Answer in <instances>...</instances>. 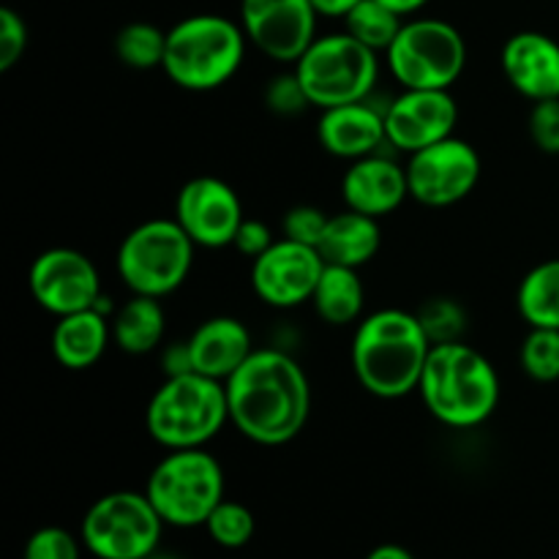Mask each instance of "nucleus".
Masks as SVG:
<instances>
[{"label":"nucleus","instance_id":"obj_1","mask_svg":"<svg viewBox=\"0 0 559 559\" xmlns=\"http://www.w3.org/2000/svg\"><path fill=\"white\" fill-rule=\"evenodd\" d=\"M224 388L229 424L257 445H287L309 424V377L284 349H254Z\"/></svg>","mask_w":559,"mask_h":559},{"label":"nucleus","instance_id":"obj_2","mask_svg":"<svg viewBox=\"0 0 559 559\" xmlns=\"http://www.w3.org/2000/svg\"><path fill=\"white\" fill-rule=\"evenodd\" d=\"M431 347L435 344L420 325L418 314L404 309H380L358 322L349 358L360 388L371 396L391 402L418 391Z\"/></svg>","mask_w":559,"mask_h":559},{"label":"nucleus","instance_id":"obj_3","mask_svg":"<svg viewBox=\"0 0 559 559\" xmlns=\"http://www.w3.org/2000/svg\"><path fill=\"white\" fill-rule=\"evenodd\" d=\"M435 420L448 429H475L500 404V377L480 349L464 342L435 344L418 385Z\"/></svg>","mask_w":559,"mask_h":559},{"label":"nucleus","instance_id":"obj_4","mask_svg":"<svg viewBox=\"0 0 559 559\" xmlns=\"http://www.w3.org/2000/svg\"><path fill=\"white\" fill-rule=\"evenodd\" d=\"M246 47L249 38L240 22L218 14L186 16L167 31L162 71L183 91H216L238 74Z\"/></svg>","mask_w":559,"mask_h":559},{"label":"nucleus","instance_id":"obj_5","mask_svg":"<svg viewBox=\"0 0 559 559\" xmlns=\"http://www.w3.org/2000/svg\"><path fill=\"white\" fill-rule=\"evenodd\" d=\"M227 424V388L197 371L164 377L145 409L147 435L167 451L205 448Z\"/></svg>","mask_w":559,"mask_h":559},{"label":"nucleus","instance_id":"obj_6","mask_svg":"<svg viewBox=\"0 0 559 559\" xmlns=\"http://www.w3.org/2000/svg\"><path fill=\"white\" fill-rule=\"evenodd\" d=\"M311 107L331 109L366 102L380 80V52L360 44L347 31L317 36L293 63Z\"/></svg>","mask_w":559,"mask_h":559},{"label":"nucleus","instance_id":"obj_7","mask_svg":"<svg viewBox=\"0 0 559 559\" xmlns=\"http://www.w3.org/2000/svg\"><path fill=\"white\" fill-rule=\"evenodd\" d=\"M194 240L175 218H151L120 240L115 267L131 295L162 300L183 287L194 265Z\"/></svg>","mask_w":559,"mask_h":559},{"label":"nucleus","instance_id":"obj_8","mask_svg":"<svg viewBox=\"0 0 559 559\" xmlns=\"http://www.w3.org/2000/svg\"><path fill=\"white\" fill-rule=\"evenodd\" d=\"M224 467L205 448L169 451L145 484L147 500L173 527H200L224 500Z\"/></svg>","mask_w":559,"mask_h":559},{"label":"nucleus","instance_id":"obj_9","mask_svg":"<svg viewBox=\"0 0 559 559\" xmlns=\"http://www.w3.org/2000/svg\"><path fill=\"white\" fill-rule=\"evenodd\" d=\"M385 60L402 91H451L467 66V41L451 22L415 16L404 22Z\"/></svg>","mask_w":559,"mask_h":559},{"label":"nucleus","instance_id":"obj_10","mask_svg":"<svg viewBox=\"0 0 559 559\" xmlns=\"http://www.w3.org/2000/svg\"><path fill=\"white\" fill-rule=\"evenodd\" d=\"M164 519L145 491H109L87 508L82 544L96 559H147L162 544Z\"/></svg>","mask_w":559,"mask_h":559},{"label":"nucleus","instance_id":"obj_11","mask_svg":"<svg viewBox=\"0 0 559 559\" xmlns=\"http://www.w3.org/2000/svg\"><path fill=\"white\" fill-rule=\"evenodd\" d=\"M409 197L426 207H451L473 194L480 180V156L467 140L448 136L413 153L407 162Z\"/></svg>","mask_w":559,"mask_h":559},{"label":"nucleus","instance_id":"obj_12","mask_svg":"<svg viewBox=\"0 0 559 559\" xmlns=\"http://www.w3.org/2000/svg\"><path fill=\"white\" fill-rule=\"evenodd\" d=\"M27 287L33 300L55 317L96 309L102 293V276L87 254L66 246L41 251L27 271Z\"/></svg>","mask_w":559,"mask_h":559},{"label":"nucleus","instance_id":"obj_13","mask_svg":"<svg viewBox=\"0 0 559 559\" xmlns=\"http://www.w3.org/2000/svg\"><path fill=\"white\" fill-rule=\"evenodd\" d=\"M311 0H240V27L251 47L278 63H295L317 38Z\"/></svg>","mask_w":559,"mask_h":559},{"label":"nucleus","instance_id":"obj_14","mask_svg":"<svg viewBox=\"0 0 559 559\" xmlns=\"http://www.w3.org/2000/svg\"><path fill=\"white\" fill-rule=\"evenodd\" d=\"M173 218L194 240L197 249H224L233 246L246 216L238 191L227 180L200 175L178 191Z\"/></svg>","mask_w":559,"mask_h":559},{"label":"nucleus","instance_id":"obj_15","mask_svg":"<svg viewBox=\"0 0 559 559\" xmlns=\"http://www.w3.org/2000/svg\"><path fill=\"white\" fill-rule=\"evenodd\" d=\"M325 260L314 246L282 238L251 260V289L273 309H295L311 300Z\"/></svg>","mask_w":559,"mask_h":559},{"label":"nucleus","instance_id":"obj_16","mask_svg":"<svg viewBox=\"0 0 559 559\" xmlns=\"http://www.w3.org/2000/svg\"><path fill=\"white\" fill-rule=\"evenodd\" d=\"M456 123L459 104L451 91H402L385 107L388 145L409 156L453 136Z\"/></svg>","mask_w":559,"mask_h":559},{"label":"nucleus","instance_id":"obj_17","mask_svg":"<svg viewBox=\"0 0 559 559\" xmlns=\"http://www.w3.org/2000/svg\"><path fill=\"white\" fill-rule=\"evenodd\" d=\"M506 80L530 102L559 98V41L540 31L513 33L500 55Z\"/></svg>","mask_w":559,"mask_h":559},{"label":"nucleus","instance_id":"obj_18","mask_svg":"<svg viewBox=\"0 0 559 559\" xmlns=\"http://www.w3.org/2000/svg\"><path fill=\"white\" fill-rule=\"evenodd\" d=\"M317 140L322 151L344 162L374 156L385 145V109L371 107L369 102L342 104L322 109L317 120Z\"/></svg>","mask_w":559,"mask_h":559},{"label":"nucleus","instance_id":"obj_19","mask_svg":"<svg viewBox=\"0 0 559 559\" xmlns=\"http://www.w3.org/2000/svg\"><path fill=\"white\" fill-rule=\"evenodd\" d=\"M342 197L349 211L366 213L371 218L388 216L409 197L407 169L382 153L349 162L342 178Z\"/></svg>","mask_w":559,"mask_h":559},{"label":"nucleus","instance_id":"obj_20","mask_svg":"<svg viewBox=\"0 0 559 559\" xmlns=\"http://www.w3.org/2000/svg\"><path fill=\"white\" fill-rule=\"evenodd\" d=\"M191 366L197 374L227 382L254 353L251 333L238 317L218 314L194 328L189 338Z\"/></svg>","mask_w":559,"mask_h":559},{"label":"nucleus","instance_id":"obj_21","mask_svg":"<svg viewBox=\"0 0 559 559\" xmlns=\"http://www.w3.org/2000/svg\"><path fill=\"white\" fill-rule=\"evenodd\" d=\"M112 342V317L98 309L58 317L52 328V355L63 369L85 371L96 366Z\"/></svg>","mask_w":559,"mask_h":559},{"label":"nucleus","instance_id":"obj_22","mask_svg":"<svg viewBox=\"0 0 559 559\" xmlns=\"http://www.w3.org/2000/svg\"><path fill=\"white\" fill-rule=\"evenodd\" d=\"M380 243V218H371L347 207L344 213H333L328 218V227L317 243V251L328 265L364 267L366 262L374 260Z\"/></svg>","mask_w":559,"mask_h":559},{"label":"nucleus","instance_id":"obj_23","mask_svg":"<svg viewBox=\"0 0 559 559\" xmlns=\"http://www.w3.org/2000/svg\"><path fill=\"white\" fill-rule=\"evenodd\" d=\"M309 304L328 325L342 328L364 320L366 289L358 276V267L328 265L325 262V271H322Z\"/></svg>","mask_w":559,"mask_h":559},{"label":"nucleus","instance_id":"obj_24","mask_svg":"<svg viewBox=\"0 0 559 559\" xmlns=\"http://www.w3.org/2000/svg\"><path fill=\"white\" fill-rule=\"evenodd\" d=\"M167 317L162 300L131 295L112 314V344L126 355H147L162 344Z\"/></svg>","mask_w":559,"mask_h":559},{"label":"nucleus","instance_id":"obj_25","mask_svg":"<svg viewBox=\"0 0 559 559\" xmlns=\"http://www.w3.org/2000/svg\"><path fill=\"white\" fill-rule=\"evenodd\" d=\"M516 306L530 328L559 331V257L540 262L522 278Z\"/></svg>","mask_w":559,"mask_h":559},{"label":"nucleus","instance_id":"obj_26","mask_svg":"<svg viewBox=\"0 0 559 559\" xmlns=\"http://www.w3.org/2000/svg\"><path fill=\"white\" fill-rule=\"evenodd\" d=\"M404 25V16L388 9L382 0H360L355 9L347 11L344 16V31L360 44H366L374 52H388L393 38L399 36Z\"/></svg>","mask_w":559,"mask_h":559},{"label":"nucleus","instance_id":"obj_27","mask_svg":"<svg viewBox=\"0 0 559 559\" xmlns=\"http://www.w3.org/2000/svg\"><path fill=\"white\" fill-rule=\"evenodd\" d=\"M167 52V31L151 22H129L115 36V55L134 71L162 69Z\"/></svg>","mask_w":559,"mask_h":559},{"label":"nucleus","instance_id":"obj_28","mask_svg":"<svg viewBox=\"0 0 559 559\" xmlns=\"http://www.w3.org/2000/svg\"><path fill=\"white\" fill-rule=\"evenodd\" d=\"M519 364L524 374L535 382L559 380V331L555 328H530L519 349Z\"/></svg>","mask_w":559,"mask_h":559},{"label":"nucleus","instance_id":"obj_29","mask_svg":"<svg viewBox=\"0 0 559 559\" xmlns=\"http://www.w3.org/2000/svg\"><path fill=\"white\" fill-rule=\"evenodd\" d=\"M202 527L207 530L213 544L224 546V549H240V546H246L254 538L257 524L254 513H251L249 508L224 497V500L213 508V513L207 516V522L202 524Z\"/></svg>","mask_w":559,"mask_h":559},{"label":"nucleus","instance_id":"obj_30","mask_svg":"<svg viewBox=\"0 0 559 559\" xmlns=\"http://www.w3.org/2000/svg\"><path fill=\"white\" fill-rule=\"evenodd\" d=\"M418 320L424 331L429 333L431 344L462 342L464 328H467V314L462 306L451 298H435L420 306Z\"/></svg>","mask_w":559,"mask_h":559},{"label":"nucleus","instance_id":"obj_31","mask_svg":"<svg viewBox=\"0 0 559 559\" xmlns=\"http://www.w3.org/2000/svg\"><path fill=\"white\" fill-rule=\"evenodd\" d=\"M265 107L278 118H295L311 107L309 96H306L304 85H300L298 74L287 71V74H276L265 87Z\"/></svg>","mask_w":559,"mask_h":559},{"label":"nucleus","instance_id":"obj_32","mask_svg":"<svg viewBox=\"0 0 559 559\" xmlns=\"http://www.w3.org/2000/svg\"><path fill=\"white\" fill-rule=\"evenodd\" d=\"M22 559H80V544L63 527H41L27 538Z\"/></svg>","mask_w":559,"mask_h":559},{"label":"nucleus","instance_id":"obj_33","mask_svg":"<svg viewBox=\"0 0 559 559\" xmlns=\"http://www.w3.org/2000/svg\"><path fill=\"white\" fill-rule=\"evenodd\" d=\"M530 140L546 156H559V98L535 102L530 109Z\"/></svg>","mask_w":559,"mask_h":559},{"label":"nucleus","instance_id":"obj_34","mask_svg":"<svg viewBox=\"0 0 559 559\" xmlns=\"http://www.w3.org/2000/svg\"><path fill=\"white\" fill-rule=\"evenodd\" d=\"M328 218L331 216L314 205L289 207L282 218V233H284L282 238L298 240V243L314 246L317 249V243H320L322 233H325V227H328Z\"/></svg>","mask_w":559,"mask_h":559},{"label":"nucleus","instance_id":"obj_35","mask_svg":"<svg viewBox=\"0 0 559 559\" xmlns=\"http://www.w3.org/2000/svg\"><path fill=\"white\" fill-rule=\"evenodd\" d=\"M27 49V25L11 5L0 9V71H11Z\"/></svg>","mask_w":559,"mask_h":559},{"label":"nucleus","instance_id":"obj_36","mask_svg":"<svg viewBox=\"0 0 559 559\" xmlns=\"http://www.w3.org/2000/svg\"><path fill=\"white\" fill-rule=\"evenodd\" d=\"M273 243H276V238H273L271 227L257 222V218H243V224H240L238 235L233 240L235 249L243 257H249V260H257L260 254H265Z\"/></svg>","mask_w":559,"mask_h":559},{"label":"nucleus","instance_id":"obj_37","mask_svg":"<svg viewBox=\"0 0 559 559\" xmlns=\"http://www.w3.org/2000/svg\"><path fill=\"white\" fill-rule=\"evenodd\" d=\"M162 366H164V377H180V374H189V371H194V366H191L189 342L169 344L162 355Z\"/></svg>","mask_w":559,"mask_h":559},{"label":"nucleus","instance_id":"obj_38","mask_svg":"<svg viewBox=\"0 0 559 559\" xmlns=\"http://www.w3.org/2000/svg\"><path fill=\"white\" fill-rule=\"evenodd\" d=\"M314 3V9L320 11V16H347L349 9H355V5L360 3V0H311Z\"/></svg>","mask_w":559,"mask_h":559},{"label":"nucleus","instance_id":"obj_39","mask_svg":"<svg viewBox=\"0 0 559 559\" xmlns=\"http://www.w3.org/2000/svg\"><path fill=\"white\" fill-rule=\"evenodd\" d=\"M366 559H415L413 551H407L404 546L396 544H382L377 549H371V555Z\"/></svg>","mask_w":559,"mask_h":559},{"label":"nucleus","instance_id":"obj_40","mask_svg":"<svg viewBox=\"0 0 559 559\" xmlns=\"http://www.w3.org/2000/svg\"><path fill=\"white\" fill-rule=\"evenodd\" d=\"M382 3L388 5V9H393L396 14L402 16H409V14H418L420 9H424L429 0H382Z\"/></svg>","mask_w":559,"mask_h":559},{"label":"nucleus","instance_id":"obj_41","mask_svg":"<svg viewBox=\"0 0 559 559\" xmlns=\"http://www.w3.org/2000/svg\"><path fill=\"white\" fill-rule=\"evenodd\" d=\"M147 559H180V557H173V555H162V551H156V555H151Z\"/></svg>","mask_w":559,"mask_h":559}]
</instances>
